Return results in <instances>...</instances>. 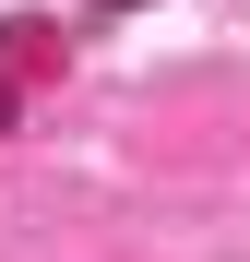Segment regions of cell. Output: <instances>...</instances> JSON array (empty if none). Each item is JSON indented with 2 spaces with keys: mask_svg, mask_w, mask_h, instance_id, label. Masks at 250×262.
Listing matches in <instances>:
<instances>
[{
  "mask_svg": "<svg viewBox=\"0 0 250 262\" xmlns=\"http://www.w3.org/2000/svg\"><path fill=\"white\" fill-rule=\"evenodd\" d=\"M0 36H12V48H0V72H48V48H60L48 24H0Z\"/></svg>",
  "mask_w": 250,
  "mask_h": 262,
  "instance_id": "obj_1",
  "label": "cell"
},
{
  "mask_svg": "<svg viewBox=\"0 0 250 262\" xmlns=\"http://www.w3.org/2000/svg\"><path fill=\"white\" fill-rule=\"evenodd\" d=\"M0 131H12V72H0Z\"/></svg>",
  "mask_w": 250,
  "mask_h": 262,
  "instance_id": "obj_2",
  "label": "cell"
}]
</instances>
